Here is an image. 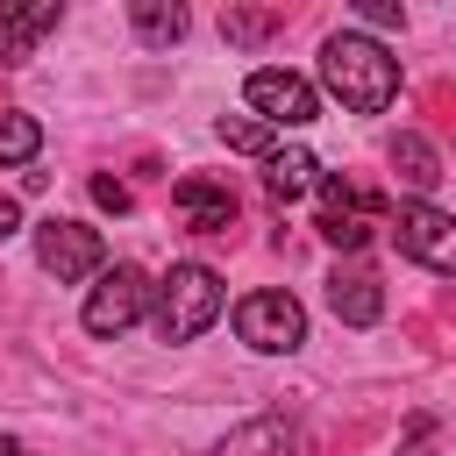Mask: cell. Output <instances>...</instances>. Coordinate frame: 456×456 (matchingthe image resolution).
Masks as SVG:
<instances>
[{
    "label": "cell",
    "instance_id": "6da1fadb",
    "mask_svg": "<svg viewBox=\"0 0 456 456\" xmlns=\"http://www.w3.org/2000/svg\"><path fill=\"white\" fill-rule=\"evenodd\" d=\"M321 86L349 107V114H385L399 100V57L363 36V28H335L321 43Z\"/></svg>",
    "mask_w": 456,
    "mask_h": 456
},
{
    "label": "cell",
    "instance_id": "7a4b0ae2",
    "mask_svg": "<svg viewBox=\"0 0 456 456\" xmlns=\"http://www.w3.org/2000/svg\"><path fill=\"white\" fill-rule=\"evenodd\" d=\"M221 306H228V285H221V271H207V264H171V271L157 278L150 328H157L164 342H200V335L221 321Z\"/></svg>",
    "mask_w": 456,
    "mask_h": 456
},
{
    "label": "cell",
    "instance_id": "3957f363",
    "mask_svg": "<svg viewBox=\"0 0 456 456\" xmlns=\"http://www.w3.org/2000/svg\"><path fill=\"white\" fill-rule=\"evenodd\" d=\"M150 299H157V278H150L142 264H114V271H100V285L86 292L78 321H86V335L114 342V335H128L135 321H150Z\"/></svg>",
    "mask_w": 456,
    "mask_h": 456
},
{
    "label": "cell",
    "instance_id": "277c9868",
    "mask_svg": "<svg viewBox=\"0 0 456 456\" xmlns=\"http://www.w3.org/2000/svg\"><path fill=\"white\" fill-rule=\"evenodd\" d=\"M321 214H314V228H321V242H335L342 256H356L363 242H370V228L385 221V200L378 192H356L349 178H335V171H321Z\"/></svg>",
    "mask_w": 456,
    "mask_h": 456
},
{
    "label": "cell",
    "instance_id": "5b68a950",
    "mask_svg": "<svg viewBox=\"0 0 456 456\" xmlns=\"http://www.w3.org/2000/svg\"><path fill=\"white\" fill-rule=\"evenodd\" d=\"M235 335L256 356H292L306 342V306L292 292H249V299H235Z\"/></svg>",
    "mask_w": 456,
    "mask_h": 456
},
{
    "label": "cell",
    "instance_id": "8992f818",
    "mask_svg": "<svg viewBox=\"0 0 456 456\" xmlns=\"http://www.w3.org/2000/svg\"><path fill=\"white\" fill-rule=\"evenodd\" d=\"M392 242L399 256H413L435 278H456V214H442L435 200H399L392 214Z\"/></svg>",
    "mask_w": 456,
    "mask_h": 456
},
{
    "label": "cell",
    "instance_id": "52a82bcc",
    "mask_svg": "<svg viewBox=\"0 0 456 456\" xmlns=\"http://www.w3.org/2000/svg\"><path fill=\"white\" fill-rule=\"evenodd\" d=\"M36 264L57 285H78V278H100L107 271V242H100V228L50 214V221H36Z\"/></svg>",
    "mask_w": 456,
    "mask_h": 456
},
{
    "label": "cell",
    "instance_id": "ba28073f",
    "mask_svg": "<svg viewBox=\"0 0 456 456\" xmlns=\"http://www.w3.org/2000/svg\"><path fill=\"white\" fill-rule=\"evenodd\" d=\"M242 100H249V114L271 121V128H306V121H321V86L299 78V71H278V64L249 71Z\"/></svg>",
    "mask_w": 456,
    "mask_h": 456
},
{
    "label": "cell",
    "instance_id": "9c48e42d",
    "mask_svg": "<svg viewBox=\"0 0 456 456\" xmlns=\"http://www.w3.org/2000/svg\"><path fill=\"white\" fill-rule=\"evenodd\" d=\"M171 214L192 228V235H221V228H235V185H221V178H178L171 185Z\"/></svg>",
    "mask_w": 456,
    "mask_h": 456
},
{
    "label": "cell",
    "instance_id": "30bf717a",
    "mask_svg": "<svg viewBox=\"0 0 456 456\" xmlns=\"http://www.w3.org/2000/svg\"><path fill=\"white\" fill-rule=\"evenodd\" d=\"M385 164H392V178L406 185V200H428V192L442 185V150H435L420 128H399V135L385 142Z\"/></svg>",
    "mask_w": 456,
    "mask_h": 456
},
{
    "label": "cell",
    "instance_id": "8fae6325",
    "mask_svg": "<svg viewBox=\"0 0 456 456\" xmlns=\"http://www.w3.org/2000/svg\"><path fill=\"white\" fill-rule=\"evenodd\" d=\"M328 306H335L342 328H378V321H385V285H378V271H363V264L335 271V278H328Z\"/></svg>",
    "mask_w": 456,
    "mask_h": 456
},
{
    "label": "cell",
    "instance_id": "7c38bea8",
    "mask_svg": "<svg viewBox=\"0 0 456 456\" xmlns=\"http://www.w3.org/2000/svg\"><path fill=\"white\" fill-rule=\"evenodd\" d=\"M57 21H64V7H57V0H36V7H0V64H28V57H36V43H43Z\"/></svg>",
    "mask_w": 456,
    "mask_h": 456
},
{
    "label": "cell",
    "instance_id": "4fadbf2b",
    "mask_svg": "<svg viewBox=\"0 0 456 456\" xmlns=\"http://www.w3.org/2000/svg\"><path fill=\"white\" fill-rule=\"evenodd\" d=\"M314 185H321V157H314V150H299V142H292V150H271V157H264V192H271L278 207L306 200Z\"/></svg>",
    "mask_w": 456,
    "mask_h": 456
},
{
    "label": "cell",
    "instance_id": "5bb4252c",
    "mask_svg": "<svg viewBox=\"0 0 456 456\" xmlns=\"http://www.w3.org/2000/svg\"><path fill=\"white\" fill-rule=\"evenodd\" d=\"M128 21H135V36H142L150 50H171V43H185V28H192V14H185L178 0H135Z\"/></svg>",
    "mask_w": 456,
    "mask_h": 456
},
{
    "label": "cell",
    "instance_id": "9a60e30c",
    "mask_svg": "<svg viewBox=\"0 0 456 456\" xmlns=\"http://www.w3.org/2000/svg\"><path fill=\"white\" fill-rule=\"evenodd\" d=\"M278 28H285L278 7H221V36H228L235 50H256V43H271Z\"/></svg>",
    "mask_w": 456,
    "mask_h": 456
},
{
    "label": "cell",
    "instance_id": "2e32d148",
    "mask_svg": "<svg viewBox=\"0 0 456 456\" xmlns=\"http://www.w3.org/2000/svg\"><path fill=\"white\" fill-rule=\"evenodd\" d=\"M36 150H43V121L21 114V107H7V114H0V171L36 164Z\"/></svg>",
    "mask_w": 456,
    "mask_h": 456
},
{
    "label": "cell",
    "instance_id": "e0dca14e",
    "mask_svg": "<svg viewBox=\"0 0 456 456\" xmlns=\"http://www.w3.org/2000/svg\"><path fill=\"white\" fill-rule=\"evenodd\" d=\"M214 135H221L228 150L256 157V164H264V157L278 150V128H271V121H256V114H221V121H214Z\"/></svg>",
    "mask_w": 456,
    "mask_h": 456
},
{
    "label": "cell",
    "instance_id": "ac0fdd59",
    "mask_svg": "<svg viewBox=\"0 0 456 456\" xmlns=\"http://www.w3.org/2000/svg\"><path fill=\"white\" fill-rule=\"evenodd\" d=\"M285 449H292V428L285 420H249V428H235L221 442V456H285Z\"/></svg>",
    "mask_w": 456,
    "mask_h": 456
},
{
    "label": "cell",
    "instance_id": "d6986e66",
    "mask_svg": "<svg viewBox=\"0 0 456 456\" xmlns=\"http://www.w3.org/2000/svg\"><path fill=\"white\" fill-rule=\"evenodd\" d=\"M356 21L363 28H406V7L399 0H356Z\"/></svg>",
    "mask_w": 456,
    "mask_h": 456
},
{
    "label": "cell",
    "instance_id": "ffe728a7",
    "mask_svg": "<svg viewBox=\"0 0 456 456\" xmlns=\"http://www.w3.org/2000/svg\"><path fill=\"white\" fill-rule=\"evenodd\" d=\"M93 200H100L107 214H128V185H121V178H93Z\"/></svg>",
    "mask_w": 456,
    "mask_h": 456
},
{
    "label": "cell",
    "instance_id": "44dd1931",
    "mask_svg": "<svg viewBox=\"0 0 456 456\" xmlns=\"http://www.w3.org/2000/svg\"><path fill=\"white\" fill-rule=\"evenodd\" d=\"M428 442H435V420H428V413H413V420H406V449H399V456H428Z\"/></svg>",
    "mask_w": 456,
    "mask_h": 456
},
{
    "label": "cell",
    "instance_id": "7402d4cb",
    "mask_svg": "<svg viewBox=\"0 0 456 456\" xmlns=\"http://www.w3.org/2000/svg\"><path fill=\"white\" fill-rule=\"evenodd\" d=\"M7 235H21V200H14V192H0V242H7Z\"/></svg>",
    "mask_w": 456,
    "mask_h": 456
},
{
    "label": "cell",
    "instance_id": "603a6c76",
    "mask_svg": "<svg viewBox=\"0 0 456 456\" xmlns=\"http://www.w3.org/2000/svg\"><path fill=\"white\" fill-rule=\"evenodd\" d=\"M0 449H7V456H28V449H21V442H0Z\"/></svg>",
    "mask_w": 456,
    "mask_h": 456
},
{
    "label": "cell",
    "instance_id": "cb8c5ba5",
    "mask_svg": "<svg viewBox=\"0 0 456 456\" xmlns=\"http://www.w3.org/2000/svg\"><path fill=\"white\" fill-rule=\"evenodd\" d=\"M0 456H7V449H0Z\"/></svg>",
    "mask_w": 456,
    "mask_h": 456
}]
</instances>
